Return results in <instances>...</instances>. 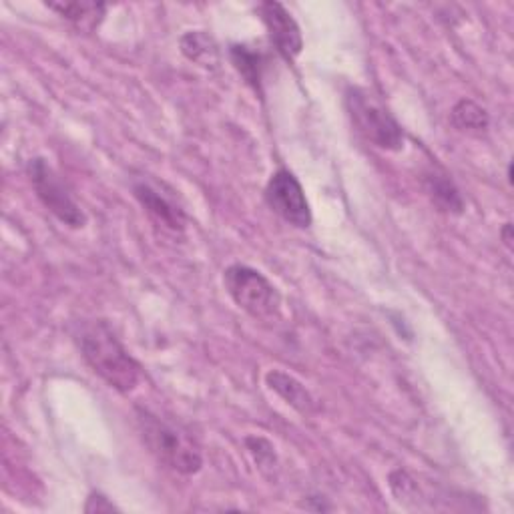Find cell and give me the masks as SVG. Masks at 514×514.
I'll list each match as a JSON object with an SVG mask.
<instances>
[{"instance_id": "obj_2", "label": "cell", "mask_w": 514, "mask_h": 514, "mask_svg": "<svg viewBox=\"0 0 514 514\" xmlns=\"http://www.w3.org/2000/svg\"><path fill=\"white\" fill-rule=\"evenodd\" d=\"M137 422L141 436L149 450L171 470L191 476L203 466L199 446L173 424H167L149 410H137Z\"/></svg>"}, {"instance_id": "obj_5", "label": "cell", "mask_w": 514, "mask_h": 514, "mask_svg": "<svg viewBox=\"0 0 514 514\" xmlns=\"http://www.w3.org/2000/svg\"><path fill=\"white\" fill-rule=\"evenodd\" d=\"M29 179L41 203L65 225L73 229H81L87 223V215L81 205L75 201L73 193L69 191L67 183L61 175L41 157L33 159L27 167Z\"/></svg>"}, {"instance_id": "obj_6", "label": "cell", "mask_w": 514, "mask_h": 514, "mask_svg": "<svg viewBox=\"0 0 514 514\" xmlns=\"http://www.w3.org/2000/svg\"><path fill=\"white\" fill-rule=\"evenodd\" d=\"M268 207L294 227L308 229L312 225V209L298 177L288 169H278L266 185Z\"/></svg>"}, {"instance_id": "obj_1", "label": "cell", "mask_w": 514, "mask_h": 514, "mask_svg": "<svg viewBox=\"0 0 514 514\" xmlns=\"http://www.w3.org/2000/svg\"><path fill=\"white\" fill-rule=\"evenodd\" d=\"M79 346L91 370L117 392L129 394L141 382V366L125 350L105 320L83 324Z\"/></svg>"}, {"instance_id": "obj_14", "label": "cell", "mask_w": 514, "mask_h": 514, "mask_svg": "<svg viewBox=\"0 0 514 514\" xmlns=\"http://www.w3.org/2000/svg\"><path fill=\"white\" fill-rule=\"evenodd\" d=\"M450 121L458 131L470 133V135H482L490 127V117L486 109L470 99H462L454 105L450 113Z\"/></svg>"}, {"instance_id": "obj_18", "label": "cell", "mask_w": 514, "mask_h": 514, "mask_svg": "<svg viewBox=\"0 0 514 514\" xmlns=\"http://www.w3.org/2000/svg\"><path fill=\"white\" fill-rule=\"evenodd\" d=\"M500 235H502V241H504V245H506L508 249H512V223H506V225L502 227Z\"/></svg>"}, {"instance_id": "obj_8", "label": "cell", "mask_w": 514, "mask_h": 514, "mask_svg": "<svg viewBox=\"0 0 514 514\" xmlns=\"http://www.w3.org/2000/svg\"><path fill=\"white\" fill-rule=\"evenodd\" d=\"M133 195L155 225H159L171 233L185 231V227H187L185 211L173 199L163 195L157 187H153L147 181H137V183H133Z\"/></svg>"}, {"instance_id": "obj_16", "label": "cell", "mask_w": 514, "mask_h": 514, "mask_svg": "<svg viewBox=\"0 0 514 514\" xmlns=\"http://www.w3.org/2000/svg\"><path fill=\"white\" fill-rule=\"evenodd\" d=\"M390 488L394 492V496L398 500H406V498H412L416 492H418V486L416 482L404 472V470H394L390 474Z\"/></svg>"}, {"instance_id": "obj_13", "label": "cell", "mask_w": 514, "mask_h": 514, "mask_svg": "<svg viewBox=\"0 0 514 514\" xmlns=\"http://www.w3.org/2000/svg\"><path fill=\"white\" fill-rule=\"evenodd\" d=\"M179 47L189 61L205 69H215L219 65V49L215 41L203 31H191L183 35L179 41Z\"/></svg>"}, {"instance_id": "obj_9", "label": "cell", "mask_w": 514, "mask_h": 514, "mask_svg": "<svg viewBox=\"0 0 514 514\" xmlns=\"http://www.w3.org/2000/svg\"><path fill=\"white\" fill-rule=\"evenodd\" d=\"M266 384L270 386V390H274L286 404H290L300 414L310 416V414L316 412L318 406H316L314 396L294 376H290L282 370H272V372L266 374Z\"/></svg>"}, {"instance_id": "obj_17", "label": "cell", "mask_w": 514, "mask_h": 514, "mask_svg": "<svg viewBox=\"0 0 514 514\" xmlns=\"http://www.w3.org/2000/svg\"><path fill=\"white\" fill-rule=\"evenodd\" d=\"M113 510H117V506L101 492H93L85 506V512H113Z\"/></svg>"}, {"instance_id": "obj_4", "label": "cell", "mask_w": 514, "mask_h": 514, "mask_svg": "<svg viewBox=\"0 0 514 514\" xmlns=\"http://www.w3.org/2000/svg\"><path fill=\"white\" fill-rule=\"evenodd\" d=\"M346 107L354 125L370 143L386 151H400L404 147L402 125L368 91L350 87L346 93Z\"/></svg>"}, {"instance_id": "obj_7", "label": "cell", "mask_w": 514, "mask_h": 514, "mask_svg": "<svg viewBox=\"0 0 514 514\" xmlns=\"http://www.w3.org/2000/svg\"><path fill=\"white\" fill-rule=\"evenodd\" d=\"M260 15H262V21H264L278 53L286 61L294 63L302 55L304 39H302V31H300L298 23L294 21V17L290 15V11L282 3L268 0V3H264L260 7Z\"/></svg>"}, {"instance_id": "obj_15", "label": "cell", "mask_w": 514, "mask_h": 514, "mask_svg": "<svg viewBox=\"0 0 514 514\" xmlns=\"http://www.w3.org/2000/svg\"><path fill=\"white\" fill-rule=\"evenodd\" d=\"M245 446L264 474L274 472V468L278 466V454H276V446L270 440L262 436H247Z\"/></svg>"}, {"instance_id": "obj_10", "label": "cell", "mask_w": 514, "mask_h": 514, "mask_svg": "<svg viewBox=\"0 0 514 514\" xmlns=\"http://www.w3.org/2000/svg\"><path fill=\"white\" fill-rule=\"evenodd\" d=\"M424 185L432 203L440 211L452 213V215H460L464 211V199L458 187L454 185L450 175H446L442 169H436V167L428 169L424 173Z\"/></svg>"}, {"instance_id": "obj_11", "label": "cell", "mask_w": 514, "mask_h": 514, "mask_svg": "<svg viewBox=\"0 0 514 514\" xmlns=\"http://www.w3.org/2000/svg\"><path fill=\"white\" fill-rule=\"evenodd\" d=\"M229 59L235 71L243 77V81L257 93L264 95V71H266V57L264 53L255 51L247 45H233L229 49Z\"/></svg>"}, {"instance_id": "obj_3", "label": "cell", "mask_w": 514, "mask_h": 514, "mask_svg": "<svg viewBox=\"0 0 514 514\" xmlns=\"http://www.w3.org/2000/svg\"><path fill=\"white\" fill-rule=\"evenodd\" d=\"M223 286L231 300L255 320H272L280 314V292L262 272L233 264L223 272Z\"/></svg>"}, {"instance_id": "obj_12", "label": "cell", "mask_w": 514, "mask_h": 514, "mask_svg": "<svg viewBox=\"0 0 514 514\" xmlns=\"http://www.w3.org/2000/svg\"><path fill=\"white\" fill-rule=\"evenodd\" d=\"M47 7L87 33L95 31L109 11V5L103 3H47Z\"/></svg>"}]
</instances>
